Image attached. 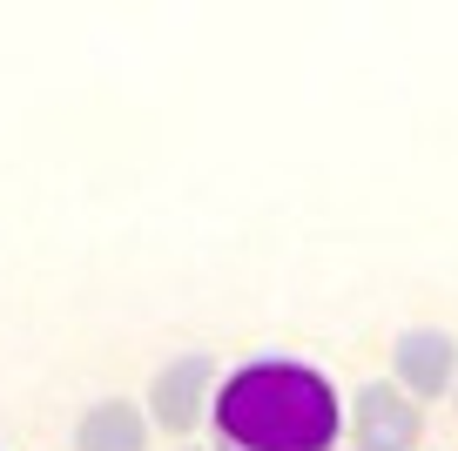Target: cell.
I'll use <instances>...</instances> for the list:
<instances>
[{"instance_id":"6da1fadb","label":"cell","mask_w":458,"mask_h":451,"mask_svg":"<svg viewBox=\"0 0 458 451\" xmlns=\"http://www.w3.org/2000/svg\"><path fill=\"white\" fill-rule=\"evenodd\" d=\"M223 451H330L344 438L337 384L297 357H250L216 391Z\"/></svg>"},{"instance_id":"7a4b0ae2","label":"cell","mask_w":458,"mask_h":451,"mask_svg":"<svg viewBox=\"0 0 458 451\" xmlns=\"http://www.w3.org/2000/svg\"><path fill=\"white\" fill-rule=\"evenodd\" d=\"M216 391H223V370H216L209 351H182L169 357V364H156V378H148V424L169 438H196L202 418H216Z\"/></svg>"},{"instance_id":"3957f363","label":"cell","mask_w":458,"mask_h":451,"mask_svg":"<svg viewBox=\"0 0 458 451\" xmlns=\"http://www.w3.org/2000/svg\"><path fill=\"white\" fill-rule=\"evenodd\" d=\"M344 438L358 451H418L425 445V404H418L404 384L371 378V384H358V397H351Z\"/></svg>"},{"instance_id":"277c9868","label":"cell","mask_w":458,"mask_h":451,"mask_svg":"<svg viewBox=\"0 0 458 451\" xmlns=\"http://www.w3.org/2000/svg\"><path fill=\"white\" fill-rule=\"evenodd\" d=\"M391 384L418 397V404H438L458 391V337L445 324H404L391 344Z\"/></svg>"},{"instance_id":"5b68a950","label":"cell","mask_w":458,"mask_h":451,"mask_svg":"<svg viewBox=\"0 0 458 451\" xmlns=\"http://www.w3.org/2000/svg\"><path fill=\"white\" fill-rule=\"evenodd\" d=\"M148 438H156V424H148L142 404H129V397H95V404L74 418V451H148Z\"/></svg>"},{"instance_id":"8992f818","label":"cell","mask_w":458,"mask_h":451,"mask_svg":"<svg viewBox=\"0 0 458 451\" xmlns=\"http://www.w3.org/2000/svg\"><path fill=\"white\" fill-rule=\"evenodd\" d=\"M452 411H458V391H452Z\"/></svg>"}]
</instances>
